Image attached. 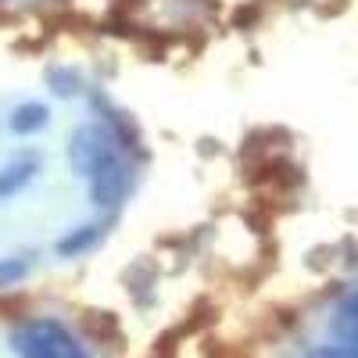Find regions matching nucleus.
I'll use <instances>...</instances> for the list:
<instances>
[{"mask_svg":"<svg viewBox=\"0 0 358 358\" xmlns=\"http://www.w3.org/2000/svg\"><path fill=\"white\" fill-rule=\"evenodd\" d=\"M101 226H79L76 233H69L62 244H57V255L62 258H76V255H83V251H90L97 241H101Z\"/></svg>","mask_w":358,"mask_h":358,"instance_id":"5","label":"nucleus"},{"mask_svg":"<svg viewBox=\"0 0 358 358\" xmlns=\"http://www.w3.org/2000/svg\"><path fill=\"white\" fill-rule=\"evenodd\" d=\"M43 126H47V108L36 104V101H29V104H22V108L11 111V129L15 133H36Z\"/></svg>","mask_w":358,"mask_h":358,"instance_id":"6","label":"nucleus"},{"mask_svg":"<svg viewBox=\"0 0 358 358\" xmlns=\"http://www.w3.org/2000/svg\"><path fill=\"white\" fill-rule=\"evenodd\" d=\"M29 273V258H0V290L15 287Z\"/></svg>","mask_w":358,"mask_h":358,"instance_id":"8","label":"nucleus"},{"mask_svg":"<svg viewBox=\"0 0 358 358\" xmlns=\"http://www.w3.org/2000/svg\"><path fill=\"white\" fill-rule=\"evenodd\" d=\"M50 83H54V90L62 97H69V94L79 90V76H69V72H50Z\"/></svg>","mask_w":358,"mask_h":358,"instance_id":"9","label":"nucleus"},{"mask_svg":"<svg viewBox=\"0 0 358 358\" xmlns=\"http://www.w3.org/2000/svg\"><path fill=\"white\" fill-rule=\"evenodd\" d=\"M204 355L208 358H248L244 348H236V344H215V348H208Z\"/></svg>","mask_w":358,"mask_h":358,"instance_id":"10","label":"nucleus"},{"mask_svg":"<svg viewBox=\"0 0 358 358\" xmlns=\"http://www.w3.org/2000/svg\"><path fill=\"white\" fill-rule=\"evenodd\" d=\"M334 334H337L341 341H348V344L358 348V294L344 301V308H341V315H337V322H334Z\"/></svg>","mask_w":358,"mask_h":358,"instance_id":"7","label":"nucleus"},{"mask_svg":"<svg viewBox=\"0 0 358 358\" xmlns=\"http://www.w3.org/2000/svg\"><path fill=\"white\" fill-rule=\"evenodd\" d=\"M33 176H36V158H15L11 165L0 169V197H11V194L22 190Z\"/></svg>","mask_w":358,"mask_h":358,"instance_id":"3","label":"nucleus"},{"mask_svg":"<svg viewBox=\"0 0 358 358\" xmlns=\"http://www.w3.org/2000/svg\"><path fill=\"white\" fill-rule=\"evenodd\" d=\"M287 143H290V136L283 129H255L241 147V158H248V165H251V162H262V158L283 155Z\"/></svg>","mask_w":358,"mask_h":358,"instance_id":"2","label":"nucleus"},{"mask_svg":"<svg viewBox=\"0 0 358 358\" xmlns=\"http://www.w3.org/2000/svg\"><path fill=\"white\" fill-rule=\"evenodd\" d=\"M83 330L94 337V341H101V344L122 337V330H118V319H115L111 312H86V315H83Z\"/></svg>","mask_w":358,"mask_h":358,"instance_id":"4","label":"nucleus"},{"mask_svg":"<svg viewBox=\"0 0 358 358\" xmlns=\"http://www.w3.org/2000/svg\"><path fill=\"white\" fill-rule=\"evenodd\" d=\"M15 348L22 358H86L83 348L65 334V326L57 322H29L18 330Z\"/></svg>","mask_w":358,"mask_h":358,"instance_id":"1","label":"nucleus"}]
</instances>
